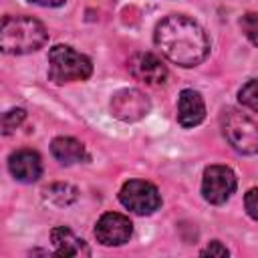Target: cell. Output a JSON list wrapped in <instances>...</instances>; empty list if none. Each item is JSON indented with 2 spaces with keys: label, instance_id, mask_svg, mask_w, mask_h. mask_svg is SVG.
<instances>
[{
  "label": "cell",
  "instance_id": "1",
  "mask_svg": "<svg viewBox=\"0 0 258 258\" xmlns=\"http://www.w3.org/2000/svg\"><path fill=\"white\" fill-rule=\"evenodd\" d=\"M153 42L161 54L177 67H196L210 54V38L206 30L185 14H169L161 18L153 32Z\"/></svg>",
  "mask_w": 258,
  "mask_h": 258
},
{
  "label": "cell",
  "instance_id": "2",
  "mask_svg": "<svg viewBox=\"0 0 258 258\" xmlns=\"http://www.w3.org/2000/svg\"><path fill=\"white\" fill-rule=\"evenodd\" d=\"M0 38L6 54H28L48 40V32L44 24L32 16H4Z\"/></svg>",
  "mask_w": 258,
  "mask_h": 258
},
{
  "label": "cell",
  "instance_id": "3",
  "mask_svg": "<svg viewBox=\"0 0 258 258\" xmlns=\"http://www.w3.org/2000/svg\"><path fill=\"white\" fill-rule=\"evenodd\" d=\"M93 73L89 56L77 52L69 44H54L48 50V81L64 85L73 81H87Z\"/></svg>",
  "mask_w": 258,
  "mask_h": 258
},
{
  "label": "cell",
  "instance_id": "4",
  "mask_svg": "<svg viewBox=\"0 0 258 258\" xmlns=\"http://www.w3.org/2000/svg\"><path fill=\"white\" fill-rule=\"evenodd\" d=\"M220 125L232 149H236L242 155L258 153V123H254L248 115L228 107L220 115Z\"/></svg>",
  "mask_w": 258,
  "mask_h": 258
},
{
  "label": "cell",
  "instance_id": "5",
  "mask_svg": "<svg viewBox=\"0 0 258 258\" xmlns=\"http://www.w3.org/2000/svg\"><path fill=\"white\" fill-rule=\"evenodd\" d=\"M119 202L133 214L149 216L161 208L159 189L145 179H129L119 189Z\"/></svg>",
  "mask_w": 258,
  "mask_h": 258
},
{
  "label": "cell",
  "instance_id": "6",
  "mask_svg": "<svg viewBox=\"0 0 258 258\" xmlns=\"http://www.w3.org/2000/svg\"><path fill=\"white\" fill-rule=\"evenodd\" d=\"M236 175L228 165H208L202 177V196L206 202L220 206L236 191Z\"/></svg>",
  "mask_w": 258,
  "mask_h": 258
},
{
  "label": "cell",
  "instance_id": "7",
  "mask_svg": "<svg viewBox=\"0 0 258 258\" xmlns=\"http://www.w3.org/2000/svg\"><path fill=\"white\" fill-rule=\"evenodd\" d=\"M151 109V103L145 93L139 89H121L111 97V115L119 121L133 123L143 119Z\"/></svg>",
  "mask_w": 258,
  "mask_h": 258
},
{
  "label": "cell",
  "instance_id": "8",
  "mask_svg": "<svg viewBox=\"0 0 258 258\" xmlns=\"http://www.w3.org/2000/svg\"><path fill=\"white\" fill-rule=\"evenodd\" d=\"M131 234H133L131 220L119 212H107L95 224V238L103 246H121L129 242Z\"/></svg>",
  "mask_w": 258,
  "mask_h": 258
},
{
  "label": "cell",
  "instance_id": "9",
  "mask_svg": "<svg viewBox=\"0 0 258 258\" xmlns=\"http://www.w3.org/2000/svg\"><path fill=\"white\" fill-rule=\"evenodd\" d=\"M129 73L145 85H163L167 79V67L153 52H135L129 58Z\"/></svg>",
  "mask_w": 258,
  "mask_h": 258
},
{
  "label": "cell",
  "instance_id": "10",
  "mask_svg": "<svg viewBox=\"0 0 258 258\" xmlns=\"http://www.w3.org/2000/svg\"><path fill=\"white\" fill-rule=\"evenodd\" d=\"M8 169L16 181L32 183L42 175V159L32 149H16L8 157Z\"/></svg>",
  "mask_w": 258,
  "mask_h": 258
},
{
  "label": "cell",
  "instance_id": "11",
  "mask_svg": "<svg viewBox=\"0 0 258 258\" xmlns=\"http://www.w3.org/2000/svg\"><path fill=\"white\" fill-rule=\"evenodd\" d=\"M206 119V105L198 91L183 89L177 97V123L185 129L198 127Z\"/></svg>",
  "mask_w": 258,
  "mask_h": 258
},
{
  "label": "cell",
  "instance_id": "12",
  "mask_svg": "<svg viewBox=\"0 0 258 258\" xmlns=\"http://www.w3.org/2000/svg\"><path fill=\"white\" fill-rule=\"evenodd\" d=\"M50 240L56 256H91V248L85 240L77 238L75 232L67 226H58L50 232Z\"/></svg>",
  "mask_w": 258,
  "mask_h": 258
},
{
  "label": "cell",
  "instance_id": "13",
  "mask_svg": "<svg viewBox=\"0 0 258 258\" xmlns=\"http://www.w3.org/2000/svg\"><path fill=\"white\" fill-rule=\"evenodd\" d=\"M50 153L62 165H73V163L87 159L85 145L81 141H77L75 137H64V135L54 137L50 141Z\"/></svg>",
  "mask_w": 258,
  "mask_h": 258
},
{
  "label": "cell",
  "instance_id": "14",
  "mask_svg": "<svg viewBox=\"0 0 258 258\" xmlns=\"http://www.w3.org/2000/svg\"><path fill=\"white\" fill-rule=\"evenodd\" d=\"M77 198H79V189L71 183H64V181L50 183L42 189V200L54 208H67V206L75 204Z\"/></svg>",
  "mask_w": 258,
  "mask_h": 258
},
{
  "label": "cell",
  "instance_id": "15",
  "mask_svg": "<svg viewBox=\"0 0 258 258\" xmlns=\"http://www.w3.org/2000/svg\"><path fill=\"white\" fill-rule=\"evenodd\" d=\"M238 101L244 107L258 111V79H252L246 85H242V89L238 91Z\"/></svg>",
  "mask_w": 258,
  "mask_h": 258
},
{
  "label": "cell",
  "instance_id": "16",
  "mask_svg": "<svg viewBox=\"0 0 258 258\" xmlns=\"http://www.w3.org/2000/svg\"><path fill=\"white\" fill-rule=\"evenodd\" d=\"M240 28L242 32L246 34V38L258 46V14L256 12H246L242 18H240Z\"/></svg>",
  "mask_w": 258,
  "mask_h": 258
},
{
  "label": "cell",
  "instance_id": "17",
  "mask_svg": "<svg viewBox=\"0 0 258 258\" xmlns=\"http://www.w3.org/2000/svg\"><path fill=\"white\" fill-rule=\"evenodd\" d=\"M24 119H26V111L20 109V107L6 111L4 117H2V131H4V135H10V133H12Z\"/></svg>",
  "mask_w": 258,
  "mask_h": 258
},
{
  "label": "cell",
  "instance_id": "18",
  "mask_svg": "<svg viewBox=\"0 0 258 258\" xmlns=\"http://www.w3.org/2000/svg\"><path fill=\"white\" fill-rule=\"evenodd\" d=\"M244 208L252 220L258 222V187H252L244 196Z\"/></svg>",
  "mask_w": 258,
  "mask_h": 258
},
{
  "label": "cell",
  "instance_id": "19",
  "mask_svg": "<svg viewBox=\"0 0 258 258\" xmlns=\"http://www.w3.org/2000/svg\"><path fill=\"white\" fill-rule=\"evenodd\" d=\"M200 254H202V256H218V258H224V256H228L230 252H228V248H226L220 240H214V242H210Z\"/></svg>",
  "mask_w": 258,
  "mask_h": 258
},
{
  "label": "cell",
  "instance_id": "20",
  "mask_svg": "<svg viewBox=\"0 0 258 258\" xmlns=\"http://www.w3.org/2000/svg\"><path fill=\"white\" fill-rule=\"evenodd\" d=\"M32 4H38V6H60L64 0H28Z\"/></svg>",
  "mask_w": 258,
  "mask_h": 258
}]
</instances>
